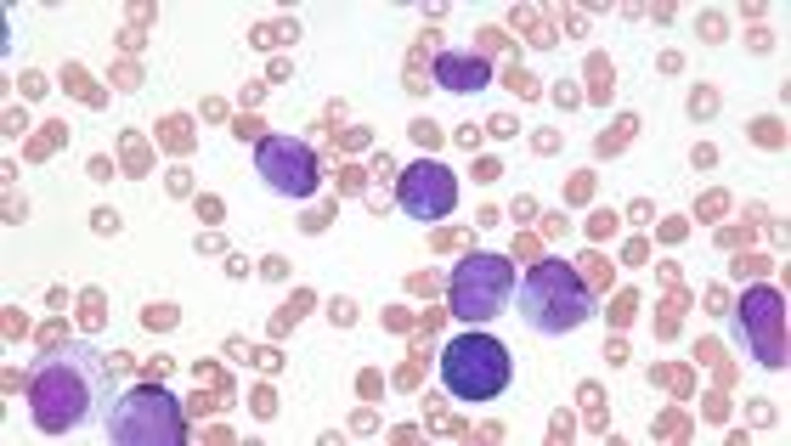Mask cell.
I'll list each match as a JSON object with an SVG mask.
<instances>
[{
    "mask_svg": "<svg viewBox=\"0 0 791 446\" xmlns=\"http://www.w3.org/2000/svg\"><path fill=\"white\" fill-rule=\"evenodd\" d=\"M136 356H102L91 345H51V356L29 373V418L40 435H68L79 430L102 401H113V378L130 373Z\"/></svg>",
    "mask_w": 791,
    "mask_h": 446,
    "instance_id": "6da1fadb",
    "label": "cell"
},
{
    "mask_svg": "<svg viewBox=\"0 0 791 446\" xmlns=\"http://www.w3.org/2000/svg\"><path fill=\"white\" fill-rule=\"evenodd\" d=\"M520 316L532 322V333H577L582 322H594V289L588 277H577V266L565 260H537L520 277Z\"/></svg>",
    "mask_w": 791,
    "mask_h": 446,
    "instance_id": "7a4b0ae2",
    "label": "cell"
},
{
    "mask_svg": "<svg viewBox=\"0 0 791 446\" xmlns=\"http://www.w3.org/2000/svg\"><path fill=\"white\" fill-rule=\"evenodd\" d=\"M102 413H108V418H102L108 441H119V446H181L187 441V407H181L164 384L119 390Z\"/></svg>",
    "mask_w": 791,
    "mask_h": 446,
    "instance_id": "3957f363",
    "label": "cell"
},
{
    "mask_svg": "<svg viewBox=\"0 0 791 446\" xmlns=\"http://www.w3.org/2000/svg\"><path fill=\"white\" fill-rule=\"evenodd\" d=\"M509 373H515L509 368V345L480 333V328L447 339V351H441V384L458 401H497L509 390Z\"/></svg>",
    "mask_w": 791,
    "mask_h": 446,
    "instance_id": "277c9868",
    "label": "cell"
},
{
    "mask_svg": "<svg viewBox=\"0 0 791 446\" xmlns=\"http://www.w3.org/2000/svg\"><path fill=\"white\" fill-rule=\"evenodd\" d=\"M515 289H520V283H515L509 254H486V249H475V254H464V260L453 266V289H447V299H453V316H458V322L480 328V322H492V316L509 311Z\"/></svg>",
    "mask_w": 791,
    "mask_h": 446,
    "instance_id": "5b68a950",
    "label": "cell"
},
{
    "mask_svg": "<svg viewBox=\"0 0 791 446\" xmlns=\"http://www.w3.org/2000/svg\"><path fill=\"white\" fill-rule=\"evenodd\" d=\"M735 333L763 368H786V305L775 289H752L735 305Z\"/></svg>",
    "mask_w": 791,
    "mask_h": 446,
    "instance_id": "8992f818",
    "label": "cell"
},
{
    "mask_svg": "<svg viewBox=\"0 0 791 446\" xmlns=\"http://www.w3.org/2000/svg\"><path fill=\"white\" fill-rule=\"evenodd\" d=\"M254 170H260V181H266L277 198H311L322 164H316V152L306 147V142H294V136H260Z\"/></svg>",
    "mask_w": 791,
    "mask_h": 446,
    "instance_id": "52a82bcc",
    "label": "cell"
},
{
    "mask_svg": "<svg viewBox=\"0 0 791 446\" xmlns=\"http://www.w3.org/2000/svg\"><path fill=\"white\" fill-rule=\"evenodd\" d=\"M396 204H401L413 221H447V215L458 209V175H453L447 164H435V158H418V164L401 170Z\"/></svg>",
    "mask_w": 791,
    "mask_h": 446,
    "instance_id": "ba28073f",
    "label": "cell"
},
{
    "mask_svg": "<svg viewBox=\"0 0 791 446\" xmlns=\"http://www.w3.org/2000/svg\"><path fill=\"white\" fill-rule=\"evenodd\" d=\"M435 79H441V90H453V96H475V90L492 85V63H486V57H470V51H441V57H435Z\"/></svg>",
    "mask_w": 791,
    "mask_h": 446,
    "instance_id": "9c48e42d",
    "label": "cell"
},
{
    "mask_svg": "<svg viewBox=\"0 0 791 446\" xmlns=\"http://www.w3.org/2000/svg\"><path fill=\"white\" fill-rule=\"evenodd\" d=\"M68 90H74V96H85V102H91V108H102V102H108V96H102V90H96V85H91V74H79V68H68Z\"/></svg>",
    "mask_w": 791,
    "mask_h": 446,
    "instance_id": "30bf717a",
    "label": "cell"
},
{
    "mask_svg": "<svg viewBox=\"0 0 791 446\" xmlns=\"http://www.w3.org/2000/svg\"><path fill=\"white\" fill-rule=\"evenodd\" d=\"M142 322H148L153 333H164V328H175V322H181V311H175V305H148V311H142Z\"/></svg>",
    "mask_w": 791,
    "mask_h": 446,
    "instance_id": "8fae6325",
    "label": "cell"
},
{
    "mask_svg": "<svg viewBox=\"0 0 791 446\" xmlns=\"http://www.w3.org/2000/svg\"><path fill=\"white\" fill-rule=\"evenodd\" d=\"M158 136H164L170 147H192V136H187V119H164V125H158Z\"/></svg>",
    "mask_w": 791,
    "mask_h": 446,
    "instance_id": "7c38bea8",
    "label": "cell"
},
{
    "mask_svg": "<svg viewBox=\"0 0 791 446\" xmlns=\"http://www.w3.org/2000/svg\"><path fill=\"white\" fill-rule=\"evenodd\" d=\"M628 136H633V119H628V113H622V125H611V130H605V142H599V147H605V152H616V147H628Z\"/></svg>",
    "mask_w": 791,
    "mask_h": 446,
    "instance_id": "4fadbf2b",
    "label": "cell"
},
{
    "mask_svg": "<svg viewBox=\"0 0 791 446\" xmlns=\"http://www.w3.org/2000/svg\"><path fill=\"white\" fill-rule=\"evenodd\" d=\"M588 192H594V175H588V170H582V175H571V181H565V198H571V204H582V198H588Z\"/></svg>",
    "mask_w": 791,
    "mask_h": 446,
    "instance_id": "5bb4252c",
    "label": "cell"
},
{
    "mask_svg": "<svg viewBox=\"0 0 791 446\" xmlns=\"http://www.w3.org/2000/svg\"><path fill=\"white\" fill-rule=\"evenodd\" d=\"M260 277H266V283H283V277H289V260H283V254H266V260H260Z\"/></svg>",
    "mask_w": 791,
    "mask_h": 446,
    "instance_id": "9a60e30c",
    "label": "cell"
},
{
    "mask_svg": "<svg viewBox=\"0 0 791 446\" xmlns=\"http://www.w3.org/2000/svg\"><path fill=\"white\" fill-rule=\"evenodd\" d=\"M690 113H696V119H707V113H718V90H701V96L690 102Z\"/></svg>",
    "mask_w": 791,
    "mask_h": 446,
    "instance_id": "2e32d148",
    "label": "cell"
},
{
    "mask_svg": "<svg viewBox=\"0 0 791 446\" xmlns=\"http://www.w3.org/2000/svg\"><path fill=\"white\" fill-rule=\"evenodd\" d=\"M91 226H96L102 237H113V232H119V215H113V209H96V215H91Z\"/></svg>",
    "mask_w": 791,
    "mask_h": 446,
    "instance_id": "e0dca14e",
    "label": "cell"
},
{
    "mask_svg": "<svg viewBox=\"0 0 791 446\" xmlns=\"http://www.w3.org/2000/svg\"><path fill=\"white\" fill-rule=\"evenodd\" d=\"M554 102H559V108H577V79H559V85H554Z\"/></svg>",
    "mask_w": 791,
    "mask_h": 446,
    "instance_id": "ac0fdd59",
    "label": "cell"
},
{
    "mask_svg": "<svg viewBox=\"0 0 791 446\" xmlns=\"http://www.w3.org/2000/svg\"><path fill=\"white\" fill-rule=\"evenodd\" d=\"M497 170H503L497 158H475V181H497Z\"/></svg>",
    "mask_w": 791,
    "mask_h": 446,
    "instance_id": "d6986e66",
    "label": "cell"
},
{
    "mask_svg": "<svg viewBox=\"0 0 791 446\" xmlns=\"http://www.w3.org/2000/svg\"><path fill=\"white\" fill-rule=\"evenodd\" d=\"M249 407H254L260 418H272V413H277V407H272V390H254V395H249Z\"/></svg>",
    "mask_w": 791,
    "mask_h": 446,
    "instance_id": "ffe728a7",
    "label": "cell"
},
{
    "mask_svg": "<svg viewBox=\"0 0 791 446\" xmlns=\"http://www.w3.org/2000/svg\"><path fill=\"white\" fill-rule=\"evenodd\" d=\"M413 142H424V147H435L441 136H435V125H424V119H418V125H413Z\"/></svg>",
    "mask_w": 791,
    "mask_h": 446,
    "instance_id": "44dd1931",
    "label": "cell"
},
{
    "mask_svg": "<svg viewBox=\"0 0 791 446\" xmlns=\"http://www.w3.org/2000/svg\"><path fill=\"white\" fill-rule=\"evenodd\" d=\"M334 322H339V328L356 322V305H351V299H334Z\"/></svg>",
    "mask_w": 791,
    "mask_h": 446,
    "instance_id": "7402d4cb",
    "label": "cell"
},
{
    "mask_svg": "<svg viewBox=\"0 0 791 446\" xmlns=\"http://www.w3.org/2000/svg\"><path fill=\"white\" fill-rule=\"evenodd\" d=\"M91 181H113V164L108 158H91Z\"/></svg>",
    "mask_w": 791,
    "mask_h": 446,
    "instance_id": "603a6c76",
    "label": "cell"
},
{
    "mask_svg": "<svg viewBox=\"0 0 791 446\" xmlns=\"http://www.w3.org/2000/svg\"><path fill=\"white\" fill-rule=\"evenodd\" d=\"M23 96H46V79H40V74H23Z\"/></svg>",
    "mask_w": 791,
    "mask_h": 446,
    "instance_id": "cb8c5ba5",
    "label": "cell"
},
{
    "mask_svg": "<svg viewBox=\"0 0 791 446\" xmlns=\"http://www.w3.org/2000/svg\"><path fill=\"white\" fill-rule=\"evenodd\" d=\"M453 142H458V147H475V142H480V130H475V125H458V136H453Z\"/></svg>",
    "mask_w": 791,
    "mask_h": 446,
    "instance_id": "d4e9b609",
    "label": "cell"
},
{
    "mask_svg": "<svg viewBox=\"0 0 791 446\" xmlns=\"http://www.w3.org/2000/svg\"><path fill=\"white\" fill-rule=\"evenodd\" d=\"M588 232H594V237H611V232H616V221H611V215H594V226H588Z\"/></svg>",
    "mask_w": 791,
    "mask_h": 446,
    "instance_id": "484cf974",
    "label": "cell"
},
{
    "mask_svg": "<svg viewBox=\"0 0 791 446\" xmlns=\"http://www.w3.org/2000/svg\"><path fill=\"white\" fill-rule=\"evenodd\" d=\"M684 232H690V226H684V221H661V237H667V243H678V237H684Z\"/></svg>",
    "mask_w": 791,
    "mask_h": 446,
    "instance_id": "4316f807",
    "label": "cell"
},
{
    "mask_svg": "<svg viewBox=\"0 0 791 446\" xmlns=\"http://www.w3.org/2000/svg\"><path fill=\"white\" fill-rule=\"evenodd\" d=\"M628 311H633V294H622L616 305H611V322H628Z\"/></svg>",
    "mask_w": 791,
    "mask_h": 446,
    "instance_id": "83f0119b",
    "label": "cell"
},
{
    "mask_svg": "<svg viewBox=\"0 0 791 446\" xmlns=\"http://www.w3.org/2000/svg\"><path fill=\"white\" fill-rule=\"evenodd\" d=\"M701 34H707V40H718V34H723V17H712V11H707V17H701Z\"/></svg>",
    "mask_w": 791,
    "mask_h": 446,
    "instance_id": "f1b7e54d",
    "label": "cell"
},
{
    "mask_svg": "<svg viewBox=\"0 0 791 446\" xmlns=\"http://www.w3.org/2000/svg\"><path fill=\"white\" fill-rule=\"evenodd\" d=\"M385 328H391V333H396V328H407V311H401V305H391V311H385Z\"/></svg>",
    "mask_w": 791,
    "mask_h": 446,
    "instance_id": "f546056e",
    "label": "cell"
}]
</instances>
